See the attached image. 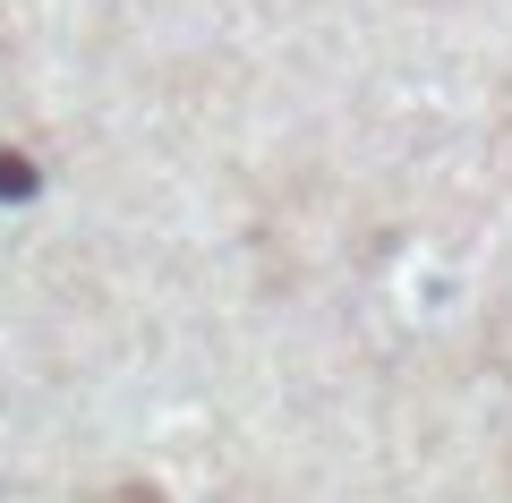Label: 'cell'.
<instances>
[{"label": "cell", "mask_w": 512, "mask_h": 503, "mask_svg": "<svg viewBox=\"0 0 512 503\" xmlns=\"http://www.w3.org/2000/svg\"><path fill=\"white\" fill-rule=\"evenodd\" d=\"M103 503H163L154 486H120V495H103Z\"/></svg>", "instance_id": "6da1fadb"}]
</instances>
